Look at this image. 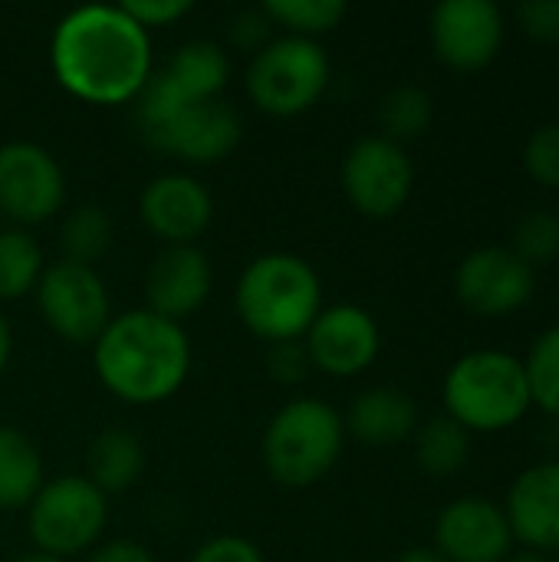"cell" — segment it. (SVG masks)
I'll return each instance as SVG.
<instances>
[{
    "label": "cell",
    "mask_w": 559,
    "mask_h": 562,
    "mask_svg": "<svg viewBox=\"0 0 559 562\" xmlns=\"http://www.w3.org/2000/svg\"><path fill=\"white\" fill-rule=\"evenodd\" d=\"M49 63L56 82L89 105L132 102L155 72L148 30L109 3L69 10L53 30Z\"/></svg>",
    "instance_id": "obj_1"
},
{
    "label": "cell",
    "mask_w": 559,
    "mask_h": 562,
    "mask_svg": "<svg viewBox=\"0 0 559 562\" xmlns=\"http://www.w3.org/2000/svg\"><path fill=\"white\" fill-rule=\"evenodd\" d=\"M92 366L119 402L158 405L188 382L191 339L181 323L155 316L152 310H128L112 316L92 342Z\"/></svg>",
    "instance_id": "obj_2"
},
{
    "label": "cell",
    "mask_w": 559,
    "mask_h": 562,
    "mask_svg": "<svg viewBox=\"0 0 559 562\" xmlns=\"http://www.w3.org/2000/svg\"><path fill=\"white\" fill-rule=\"evenodd\" d=\"M234 306L241 323L270 346L303 339L323 310V280L297 254H264L241 273Z\"/></svg>",
    "instance_id": "obj_3"
},
{
    "label": "cell",
    "mask_w": 559,
    "mask_h": 562,
    "mask_svg": "<svg viewBox=\"0 0 559 562\" xmlns=\"http://www.w3.org/2000/svg\"><path fill=\"white\" fill-rule=\"evenodd\" d=\"M445 415L461 428L507 431L530 412L524 359L504 349H474L451 362L441 382Z\"/></svg>",
    "instance_id": "obj_4"
},
{
    "label": "cell",
    "mask_w": 559,
    "mask_h": 562,
    "mask_svg": "<svg viewBox=\"0 0 559 562\" xmlns=\"http://www.w3.org/2000/svg\"><path fill=\"white\" fill-rule=\"evenodd\" d=\"M343 415L320 398L287 402L264 431L267 474L283 487H310L323 481L343 458Z\"/></svg>",
    "instance_id": "obj_5"
},
{
    "label": "cell",
    "mask_w": 559,
    "mask_h": 562,
    "mask_svg": "<svg viewBox=\"0 0 559 562\" xmlns=\"http://www.w3.org/2000/svg\"><path fill=\"white\" fill-rule=\"evenodd\" d=\"M329 76L333 66L323 43L287 33L254 53L247 69V92L260 112L293 119L323 99Z\"/></svg>",
    "instance_id": "obj_6"
},
{
    "label": "cell",
    "mask_w": 559,
    "mask_h": 562,
    "mask_svg": "<svg viewBox=\"0 0 559 562\" xmlns=\"http://www.w3.org/2000/svg\"><path fill=\"white\" fill-rule=\"evenodd\" d=\"M109 520L105 494L82 474L43 481L26 507V530L40 553L69 560L96 547Z\"/></svg>",
    "instance_id": "obj_7"
},
{
    "label": "cell",
    "mask_w": 559,
    "mask_h": 562,
    "mask_svg": "<svg viewBox=\"0 0 559 562\" xmlns=\"http://www.w3.org/2000/svg\"><path fill=\"white\" fill-rule=\"evenodd\" d=\"M36 303L43 323L72 346H92L112 323V300L96 273L72 260H56L36 283Z\"/></svg>",
    "instance_id": "obj_8"
},
{
    "label": "cell",
    "mask_w": 559,
    "mask_h": 562,
    "mask_svg": "<svg viewBox=\"0 0 559 562\" xmlns=\"http://www.w3.org/2000/svg\"><path fill=\"white\" fill-rule=\"evenodd\" d=\"M343 191L349 204L366 217H395L415 188V165L405 145L385 135H366L353 142L343 158Z\"/></svg>",
    "instance_id": "obj_9"
},
{
    "label": "cell",
    "mask_w": 559,
    "mask_h": 562,
    "mask_svg": "<svg viewBox=\"0 0 559 562\" xmlns=\"http://www.w3.org/2000/svg\"><path fill=\"white\" fill-rule=\"evenodd\" d=\"M66 178L53 151L36 142L0 145V214L16 227H33L63 207Z\"/></svg>",
    "instance_id": "obj_10"
},
{
    "label": "cell",
    "mask_w": 559,
    "mask_h": 562,
    "mask_svg": "<svg viewBox=\"0 0 559 562\" xmlns=\"http://www.w3.org/2000/svg\"><path fill=\"white\" fill-rule=\"evenodd\" d=\"M428 36L445 66L458 72L484 69L504 46V10L491 0H441L432 7Z\"/></svg>",
    "instance_id": "obj_11"
},
{
    "label": "cell",
    "mask_w": 559,
    "mask_h": 562,
    "mask_svg": "<svg viewBox=\"0 0 559 562\" xmlns=\"http://www.w3.org/2000/svg\"><path fill=\"white\" fill-rule=\"evenodd\" d=\"M537 273L511 247H478L455 270V296L465 310L501 319L530 303Z\"/></svg>",
    "instance_id": "obj_12"
},
{
    "label": "cell",
    "mask_w": 559,
    "mask_h": 562,
    "mask_svg": "<svg viewBox=\"0 0 559 562\" xmlns=\"http://www.w3.org/2000/svg\"><path fill=\"white\" fill-rule=\"evenodd\" d=\"M303 346L313 369L336 379H353L379 359L382 329L366 306L336 303L320 310L303 336Z\"/></svg>",
    "instance_id": "obj_13"
},
{
    "label": "cell",
    "mask_w": 559,
    "mask_h": 562,
    "mask_svg": "<svg viewBox=\"0 0 559 562\" xmlns=\"http://www.w3.org/2000/svg\"><path fill=\"white\" fill-rule=\"evenodd\" d=\"M435 550L448 562H504L514 533L504 507L488 497H458L435 520Z\"/></svg>",
    "instance_id": "obj_14"
},
{
    "label": "cell",
    "mask_w": 559,
    "mask_h": 562,
    "mask_svg": "<svg viewBox=\"0 0 559 562\" xmlns=\"http://www.w3.org/2000/svg\"><path fill=\"white\" fill-rule=\"evenodd\" d=\"M241 119L224 99L191 102L178 109L158 132L145 142L155 151L175 155L191 165H214L241 145Z\"/></svg>",
    "instance_id": "obj_15"
},
{
    "label": "cell",
    "mask_w": 559,
    "mask_h": 562,
    "mask_svg": "<svg viewBox=\"0 0 559 562\" xmlns=\"http://www.w3.org/2000/svg\"><path fill=\"white\" fill-rule=\"evenodd\" d=\"M138 211L145 227L161 237L165 247H178L194 244L208 231L214 217V198L194 175L168 171L145 184Z\"/></svg>",
    "instance_id": "obj_16"
},
{
    "label": "cell",
    "mask_w": 559,
    "mask_h": 562,
    "mask_svg": "<svg viewBox=\"0 0 559 562\" xmlns=\"http://www.w3.org/2000/svg\"><path fill=\"white\" fill-rule=\"evenodd\" d=\"M504 517L514 540L534 553L559 550V458L530 464L514 477L504 497Z\"/></svg>",
    "instance_id": "obj_17"
},
{
    "label": "cell",
    "mask_w": 559,
    "mask_h": 562,
    "mask_svg": "<svg viewBox=\"0 0 559 562\" xmlns=\"http://www.w3.org/2000/svg\"><path fill=\"white\" fill-rule=\"evenodd\" d=\"M211 283H214V273H211L204 250H198L194 244L165 247L152 260L148 277H145L148 310L155 316L181 323L204 306V300L211 296Z\"/></svg>",
    "instance_id": "obj_18"
},
{
    "label": "cell",
    "mask_w": 559,
    "mask_h": 562,
    "mask_svg": "<svg viewBox=\"0 0 559 562\" xmlns=\"http://www.w3.org/2000/svg\"><path fill=\"white\" fill-rule=\"evenodd\" d=\"M343 425L356 441L369 448H389L405 441L418 428V405L405 389L372 385L356 395Z\"/></svg>",
    "instance_id": "obj_19"
},
{
    "label": "cell",
    "mask_w": 559,
    "mask_h": 562,
    "mask_svg": "<svg viewBox=\"0 0 559 562\" xmlns=\"http://www.w3.org/2000/svg\"><path fill=\"white\" fill-rule=\"evenodd\" d=\"M161 72L188 102H211L221 99L231 79V59L211 40H188L175 49V56Z\"/></svg>",
    "instance_id": "obj_20"
},
{
    "label": "cell",
    "mask_w": 559,
    "mask_h": 562,
    "mask_svg": "<svg viewBox=\"0 0 559 562\" xmlns=\"http://www.w3.org/2000/svg\"><path fill=\"white\" fill-rule=\"evenodd\" d=\"M145 468V451L142 441L125 431V428H105L92 438L89 454H86V477L109 497L128 491Z\"/></svg>",
    "instance_id": "obj_21"
},
{
    "label": "cell",
    "mask_w": 559,
    "mask_h": 562,
    "mask_svg": "<svg viewBox=\"0 0 559 562\" xmlns=\"http://www.w3.org/2000/svg\"><path fill=\"white\" fill-rule=\"evenodd\" d=\"M43 487V458L36 445L10 425H0V510H26Z\"/></svg>",
    "instance_id": "obj_22"
},
{
    "label": "cell",
    "mask_w": 559,
    "mask_h": 562,
    "mask_svg": "<svg viewBox=\"0 0 559 562\" xmlns=\"http://www.w3.org/2000/svg\"><path fill=\"white\" fill-rule=\"evenodd\" d=\"M471 458V431L461 428L448 415L428 418L415 431V461L432 477H451L458 474Z\"/></svg>",
    "instance_id": "obj_23"
},
{
    "label": "cell",
    "mask_w": 559,
    "mask_h": 562,
    "mask_svg": "<svg viewBox=\"0 0 559 562\" xmlns=\"http://www.w3.org/2000/svg\"><path fill=\"white\" fill-rule=\"evenodd\" d=\"M43 250L36 237L23 227L0 231V300H23L26 293H36V283L43 277Z\"/></svg>",
    "instance_id": "obj_24"
},
{
    "label": "cell",
    "mask_w": 559,
    "mask_h": 562,
    "mask_svg": "<svg viewBox=\"0 0 559 562\" xmlns=\"http://www.w3.org/2000/svg\"><path fill=\"white\" fill-rule=\"evenodd\" d=\"M59 247L63 260L92 267L109 247H112V221L99 204H79L66 214L59 227Z\"/></svg>",
    "instance_id": "obj_25"
},
{
    "label": "cell",
    "mask_w": 559,
    "mask_h": 562,
    "mask_svg": "<svg viewBox=\"0 0 559 562\" xmlns=\"http://www.w3.org/2000/svg\"><path fill=\"white\" fill-rule=\"evenodd\" d=\"M432 119H435V99L422 86H395L379 102V122L385 128V138L399 145L428 132Z\"/></svg>",
    "instance_id": "obj_26"
},
{
    "label": "cell",
    "mask_w": 559,
    "mask_h": 562,
    "mask_svg": "<svg viewBox=\"0 0 559 562\" xmlns=\"http://www.w3.org/2000/svg\"><path fill=\"white\" fill-rule=\"evenodd\" d=\"M530 405H537L544 415L559 418V326L544 329L524 359Z\"/></svg>",
    "instance_id": "obj_27"
},
{
    "label": "cell",
    "mask_w": 559,
    "mask_h": 562,
    "mask_svg": "<svg viewBox=\"0 0 559 562\" xmlns=\"http://www.w3.org/2000/svg\"><path fill=\"white\" fill-rule=\"evenodd\" d=\"M270 23H280L290 30V36L316 40L329 30H336L346 16L343 0H264L260 7Z\"/></svg>",
    "instance_id": "obj_28"
},
{
    "label": "cell",
    "mask_w": 559,
    "mask_h": 562,
    "mask_svg": "<svg viewBox=\"0 0 559 562\" xmlns=\"http://www.w3.org/2000/svg\"><path fill=\"white\" fill-rule=\"evenodd\" d=\"M524 263L530 267H547L559 257V214L554 211H527L517 227H514V247H511Z\"/></svg>",
    "instance_id": "obj_29"
},
{
    "label": "cell",
    "mask_w": 559,
    "mask_h": 562,
    "mask_svg": "<svg viewBox=\"0 0 559 562\" xmlns=\"http://www.w3.org/2000/svg\"><path fill=\"white\" fill-rule=\"evenodd\" d=\"M524 168L544 188L559 191V122L537 125L524 145Z\"/></svg>",
    "instance_id": "obj_30"
},
{
    "label": "cell",
    "mask_w": 559,
    "mask_h": 562,
    "mask_svg": "<svg viewBox=\"0 0 559 562\" xmlns=\"http://www.w3.org/2000/svg\"><path fill=\"white\" fill-rule=\"evenodd\" d=\"M313 369L303 339H290V342H273L267 349V372L283 382V385H300L306 379V372Z\"/></svg>",
    "instance_id": "obj_31"
},
{
    "label": "cell",
    "mask_w": 559,
    "mask_h": 562,
    "mask_svg": "<svg viewBox=\"0 0 559 562\" xmlns=\"http://www.w3.org/2000/svg\"><path fill=\"white\" fill-rule=\"evenodd\" d=\"M138 26L155 30V26H171L181 16L191 13V0H125L119 3Z\"/></svg>",
    "instance_id": "obj_32"
},
{
    "label": "cell",
    "mask_w": 559,
    "mask_h": 562,
    "mask_svg": "<svg viewBox=\"0 0 559 562\" xmlns=\"http://www.w3.org/2000/svg\"><path fill=\"white\" fill-rule=\"evenodd\" d=\"M517 20L527 36L540 43H559V0H527L517 7Z\"/></svg>",
    "instance_id": "obj_33"
},
{
    "label": "cell",
    "mask_w": 559,
    "mask_h": 562,
    "mask_svg": "<svg viewBox=\"0 0 559 562\" xmlns=\"http://www.w3.org/2000/svg\"><path fill=\"white\" fill-rule=\"evenodd\" d=\"M191 562H264V553L244 537H214L194 550Z\"/></svg>",
    "instance_id": "obj_34"
},
{
    "label": "cell",
    "mask_w": 559,
    "mask_h": 562,
    "mask_svg": "<svg viewBox=\"0 0 559 562\" xmlns=\"http://www.w3.org/2000/svg\"><path fill=\"white\" fill-rule=\"evenodd\" d=\"M270 30H273V23H270V16L260 7L257 10H244V13H237L231 20V40H234V46L250 49V53H260L270 43Z\"/></svg>",
    "instance_id": "obj_35"
},
{
    "label": "cell",
    "mask_w": 559,
    "mask_h": 562,
    "mask_svg": "<svg viewBox=\"0 0 559 562\" xmlns=\"http://www.w3.org/2000/svg\"><path fill=\"white\" fill-rule=\"evenodd\" d=\"M86 562H155V560H152V553H148L142 543H132V540H112V543L96 547Z\"/></svg>",
    "instance_id": "obj_36"
},
{
    "label": "cell",
    "mask_w": 559,
    "mask_h": 562,
    "mask_svg": "<svg viewBox=\"0 0 559 562\" xmlns=\"http://www.w3.org/2000/svg\"><path fill=\"white\" fill-rule=\"evenodd\" d=\"M395 562H448L435 547H412V550H405L402 557Z\"/></svg>",
    "instance_id": "obj_37"
},
{
    "label": "cell",
    "mask_w": 559,
    "mask_h": 562,
    "mask_svg": "<svg viewBox=\"0 0 559 562\" xmlns=\"http://www.w3.org/2000/svg\"><path fill=\"white\" fill-rule=\"evenodd\" d=\"M10 352H13V333H10V323H7L3 313H0V372H3L7 362H10Z\"/></svg>",
    "instance_id": "obj_38"
},
{
    "label": "cell",
    "mask_w": 559,
    "mask_h": 562,
    "mask_svg": "<svg viewBox=\"0 0 559 562\" xmlns=\"http://www.w3.org/2000/svg\"><path fill=\"white\" fill-rule=\"evenodd\" d=\"M504 562H554L550 557H544V553H534V550H524V553H511Z\"/></svg>",
    "instance_id": "obj_39"
},
{
    "label": "cell",
    "mask_w": 559,
    "mask_h": 562,
    "mask_svg": "<svg viewBox=\"0 0 559 562\" xmlns=\"http://www.w3.org/2000/svg\"><path fill=\"white\" fill-rule=\"evenodd\" d=\"M13 562H69V560H59V557H49V553H26V557H20V560Z\"/></svg>",
    "instance_id": "obj_40"
}]
</instances>
